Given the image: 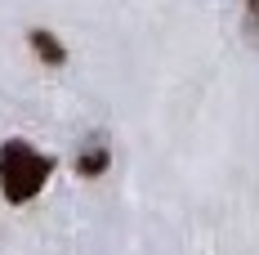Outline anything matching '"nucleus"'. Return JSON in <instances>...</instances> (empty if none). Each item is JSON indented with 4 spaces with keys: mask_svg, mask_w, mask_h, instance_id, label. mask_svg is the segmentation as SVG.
<instances>
[{
    "mask_svg": "<svg viewBox=\"0 0 259 255\" xmlns=\"http://www.w3.org/2000/svg\"><path fill=\"white\" fill-rule=\"evenodd\" d=\"M246 31L259 36V0H246Z\"/></svg>",
    "mask_w": 259,
    "mask_h": 255,
    "instance_id": "20e7f679",
    "label": "nucleus"
},
{
    "mask_svg": "<svg viewBox=\"0 0 259 255\" xmlns=\"http://www.w3.org/2000/svg\"><path fill=\"white\" fill-rule=\"evenodd\" d=\"M27 45L36 50V58H40V63H50V67H63V63H67V50L54 41L45 27H31V31H27Z\"/></svg>",
    "mask_w": 259,
    "mask_h": 255,
    "instance_id": "f03ea898",
    "label": "nucleus"
},
{
    "mask_svg": "<svg viewBox=\"0 0 259 255\" xmlns=\"http://www.w3.org/2000/svg\"><path fill=\"white\" fill-rule=\"evenodd\" d=\"M107 161H112L107 143H90V148H85V153L76 157V175L94 179V175H103V170H107Z\"/></svg>",
    "mask_w": 259,
    "mask_h": 255,
    "instance_id": "7ed1b4c3",
    "label": "nucleus"
},
{
    "mask_svg": "<svg viewBox=\"0 0 259 255\" xmlns=\"http://www.w3.org/2000/svg\"><path fill=\"white\" fill-rule=\"evenodd\" d=\"M54 175V157L36 153L31 143L23 139H9L5 148H0V193H5V202L23 206L31 202Z\"/></svg>",
    "mask_w": 259,
    "mask_h": 255,
    "instance_id": "f257e3e1",
    "label": "nucleus"
}]
</instances>
